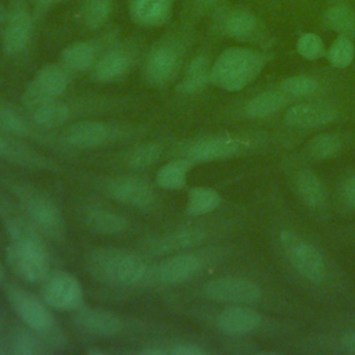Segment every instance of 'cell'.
<instances>
[{
  "instance_id": "48",
  "label": "cell",
  "mask_w": 355,
  "mask_h": 355,
  "mask_svg": "<svg viewBox=\"0 0 355 355\" xmlns=\"http://www.w3.org/2000/svg\"><path fill=\"white\" fill-rule=\"evenodd\" d=\"M54 0H39V3H40V6H43V7H46V6H49V4H51Z\"/></svg>"
},
{
  "instance_id": "5",
  "label": "cell",
  "mask_w": 355,
  "mask_h": 355,
  "mask_svg": "<svg viewBox=\"0 0 355 355\" xmlns=\"http://www.w3.org/2000/svg\"><path fill=\"white\" fill-rule=\"evenodd\" d=\"M19 201L28 214L29 220L43 233L53 239H61L64 223L60 208L47 196L31 189L18 190Z\"/></svg>"
},
{
  "instance_id": "30",
  "label": "cell",
  "mask_w": 355,
  "mask_h": 355,
  "mask_svg": "<svg viewBox=\"0 0 355 355\" xmlns=\"http://www.w3.org/2000/svg\"><path fill=\"white\" fill-rule=\"evenodd\" d=\"M62 62L75 71H87L94 65L96 51L87 42H76L65 47L61 53Z\"/></svg>"
},
{
  "instance_id": "19",
  "label": "cell",
  "mask_w": 355,
  "mask_h": 355,
  "mask_svg": "<svg viewBox=\"0 0 355 355\" xmlns=\"http://www.w3.org/2000/svg\"><path fill=\"white\" fill-rule=\"evenodd\" d=\"M173 0H130L129 12L136 24L155 26L166 21Z\"/></svg>"
},
{
  "instance_id": "18",
  "label": "cell",
  "mask_w": 355,
  "mask_h": 355,
  "mask_svg": "<svg viewBox=\"0 0 355 355\" xmlns=\"http://www.w3.org/2000/svg\"><path fill=\"white\" fill-rule=\"evenodd\" d=\"M261 315L247 306L236 305L223 309L218 316V327L227 334L248 333L258 327Z\"/></svg>"
},
{
  "instance_id": "49",
  "label": "cell",
  "mask_w": 355,
  "mask_h": 355,
  "mask_svg": "<svg viewBox=\"0 0 355 355\" xmlns=\"http://www.w3.org/2000/svg\"><path fill=\"white\" fill-rule=\"evenodd\" d=\"M87 354H104V352L98 351V349H92V351H87Z\"/></svg>"
},
{
  "instance_id": "2",
  "label": "cell",
  "mask_w": 355,
  "mask_h": 355,
  "mask_svg": "<svg viewBox=\"0 0 355 355\" xmlns=\"http://www.w3.org/2000/svg\"><path fill=\"white\" fill-rule=\"evenodd\" d=\"M86 265L93 279L119 287L136 286L147 273L144 261L122 248H96L87 255Z\"/></svg>"
},
{
  "instance_id": "11",
  "label": "cell",
  "mask_w": 355,
  "mask_h": 355,
  "mask_svg": "<svg viewBox=\"0 0 355 355\" xmlns=\"http://www.w3.org/2000/svg\"><path fill=\"white\" fill-rule=\"evenodd\" d=\"M319 26L355 40V0H322Z\"/></svg>"
},
{
  "instance_id": "35",
  "label": "cell",
  "mask_w": 355,
  "mask_h": 355,
  "mask_svg": "<svg viewBox=\"0 0 355 355\" xmlns=\"http://www.w3.org/2000/svg\"><path fill=\"white\" fill-rule=\"evenodd\" d=\"M111 11V0H87L85 6V22L90 28L101 26Z\"/></svg>"
},
{
  "instance_id": "15",
  "label": "cell",
  "mask_w": 355,
  "mask_h": 355,
  "mask_svg": "<svg viewBox=\"0 0 355 355\" xmlns=\"http://www.w3.org/2000/svg\"><path fill=\"white\" fill-rule=\"evenodd\" d=\"M76 323L86 331L100 337H112L119 334L123 324L112 312L104 309L85 308L76 313Z\"/></svg>"
},
{
  "instance_id": "7",
  "label": "cell",
  "mask_w": 355,
  "mask_h": 355,
  "mask_svg": "<svg viewBox=\"0 0 355 355\" xmlns=\"http://www.w3.org/2000/svg\"><path fill=\"white\" fill-rule=\"evenodd\" d=\"M7 298L18 318L35 333H47L54 326L49 305L18 286L7 287Z\"/></svg>"
},
{
  "instance_id": "34",
  "label": "cell",
  "mask_w": 355,
  "mask_h": 355,
  "mask_svg": "<svg viewBox=\"0 0 355 355\" xmlns=\"http://www.w3.org/2000/svg\"><path fill=\"white\" fill-rule=\"evenodd\" d=\"M312 157L324 159L334 157L341 148V140L333 135H320L313 137L308 144Z\"/></svg>"
},
{
  "instance_id": "51",
  "label": "cell",
  "mask_w": 355,
  "mask_h": 355,
  "mask_svg": "<svg viewBox=\"0 0 355 355\" xmlns=\"http://www.w3.org/2000/svg\"><path fill=\"white\" fill-rule=\"evenodd\" d=\"M3 352V348H1V341H0V354Z\"/></svg>"
},
{
  "instance_id": "22",
  "label": "cell",
  "mask_w": 355,
  "mask_h": 355,
  "mask_svg": "<svg viewBox=\"0 0 355 355\" xmlns=\"http://www.w3.org/2000/svg\"><path fill=\"white\" fill-rule=\"evenodd\" d=\"M205 237V233L200 229H184L180 232L169 233L153 244H148V248L154 254H169L182 248H187L201 243Z\"/></svg>"
},
{
  "instance_id": "9",
  "label": "cell",
  "mask_w": 355,
  "mask_h": 355,
  "mask_svg": "<svg viewBox=\"0 0 355 355\" xmlns=\"http://www.w3.org/2000/svg\"><path fill=\"white\" fill-rule=\"evenodd\" d=\"M204 294L218 302L251 304L259 300V287L243 277H218L204 286Z\"/></svg>"
},
{
  "instance_id": "27",
  "label": "cell",
  "mask_w": 355,
  "mask_h": 355,
  "mask_svg": "<svg viewBox=\"0 0 355 355\" xmlns=\"http://www.w3.org/2000/svg\"><path fill=\"white\" fill-rule=\"evenodd\" d=\"M190 166L189 159L169 161L157 171L155 183L165 190H180L186 184Z\"/></svg>"
},
{
  "instance_id": "21",
  "label": "cell",
  "mask_w": 355,
  "mask_h": 355,
  "mask_svg": "<svg viewBox=\"0 0 355 355\" xmlns=\"http://www.w3.org/2000/svg\"><path fill=\"white\" fill-rule=\"evenodd\" d=\"M31 31H32V21L29 14H26L25 11H19L14 14L4 31L3 50L10 55H15L21 53L28 44Z\"/></svg>"
},
{
  "instance_id": "47",
  "label": "cell",
  "mask_w": 355,
  "mask_h": 355,
  "mask_svg": "<svg viewBox=\"0 0 355 355\" xmlns=\"http://www.w3.org/2000/svg\"><path fill=\"white\" fill-rule=\"evenodd\" d=\"M7 147H8V144H7V141L3 139V136L0 135V154H3V153H6L7 151Z\"/></svg>"
},
{
  "instance_id": "50",
  "label": "cell",
  "mask_w": 355,
  "mask_h": 355,
  "mask_svg": "<svg viewBox=\"0 0 355 355\" xmlns=\"http://www.w3.org/2000/svg\"><path fill=\"white\" fill-rule=\"evenodd\" d=\"M3 276H4V270H3V265L0 262V280H3Z\"/></svg>"
},
{
  "instance_id": "4",
  "label": "cell",
  "mask_w": 355,
  "mask_h": 355,
  "mask_svg": "<svg viewBox=\"0 0 355 355\" xmlns=\"http://www.w3.org/2000/svg\"><path fill=\"white\" fill-rule=\"evenodd\" d=\"M215 31L233 40L268 44L270 35L262 17L247 6L222 4L214 14Z\"/></svg>"
},
{
  "instance_id": "3",
  "label": "cell",
  "mask_w": 355,
  "mask_h": 355,
  "mask_svg": "<svg viewBox=\"0 0 355 355\" xmlns=\"http://www.w3.org/2000/svg\"><path fill=\"white\" fill-rule=\"evenodd\" d=\"M263 65V54L245 47H230L211 65V82L220 89L237 92L250 85Z\"/></svg>"
},
{
  "instance_id": "23",
  "label": "cell",
  "mask_w": 355,
  "mask_h": 355,
  "mask_svg": "<svg viewBox=\"0 0 355 355\" xmlns=\"http://www.w3.org/2000/svg\"><path fill=\"white\" fill-rule=\"evenodd\" d=\"M85 223L92 232L100 234H119L128 227V220L123 216L103 208L87 211Z\"/></svg>"
},
{
  "instance_id": "10",
  "label": "cell",
  "mask_w": 355,
  "mask_h": 355,
  "mask_svg": "<svg viewBox=\"0 0 355 355\" xmlns=\"http://www.w3.org/2000/svg\"><path fill=\"white\" fill-rule=\"evenodd\" d=\"M282 240L295 270L313 283L322 282L324 277V262L319 251L311 244L298 241L290 233H283Z\"/></svg>"
},
{
  "instance_id": "38",
  "label": "cell",
  "mask_w": 355,
  "mask_h": 355,
  "mask_svg": "<svg viewBox=\"0 0 355 355\" xmlns=\"http://www.w3.org/2000/svg\"><path fill=\"white\" fill-rule=\"evenodd\" d=\"M33 330H19L14 334L11 341L12 354L15 355H35L40 352V343L36 336L32 333Z\"/></svg>"
},
{
  "instance_id": "31",
  "label": "cell",
  "mask_w": 355,
  "mask_h": 355,
  "mask_svg": "<svg viewBox=\"0 0 355 355\" xmlns=\"http://www.w3.org/2000/svg\"><path fill=\"white\" fill-rule=\"evenodd\" d=\"M277 87L284 92L290 98L308 97L315 94L320 89V80L312 75L301 73L283 79Z\"/></svg>"
},
{
  "instance_id": "29",
  "label": "cell",
  "mask_w": 355,
  "mask_h": 355,
  "mask_svg": "<svg viewBox=\"0 0 355 355\" xmlns=\"http://www.w3.org/2000/svg\"><path fill=\"white\" fill-rule=\"evenodd\" d=\"M220 204L219 194L209 187H193L187 194L184 211L191 216H201L212 212Z\"/></svg>"
},
{
  "instance_id": "26",
  "label": "cell",
  "mask_w": 355,
  "mask_h": 355,
  "mask_svg": "<svg viewBox=\"0 0 355 355\" xmlns=\"http://www.w3.org/2000/svg\"><path fill=\"white\" fill-rule=\"evenodd\" d=\"M208 82H211L209 61L205 55H197L187 65L179 90L183 93H197L202 90Z\"/></svg>"
},
{
  "instance_id": "8",
  "label": "cell",
  "mask_w": 355,
  "mask_h": 355,
  "mask_svg": "<svg viewBox=\"0 0 355 355\" xmlns=\"http://www.w3.org/2000/svg\"><path fill=\"white\" fill-rule=\"evenodd\" d=\"M42 298L50 308L72 311L82 304L83 291L75 275L58 270L50 273L43 282Z\"/></svg>"
},
{
  "instance_id": "33",
  "label": "cell",
  "mask_w": 355,
  "mask_h": 355,
  "mask_svg": "<svg viewBox=\"0 0 355 355\" xmlns=\"http://www.w3.org/2000/svg\"><path fill=\"white\" fill-rule=\"evenodd\" d=\"M354 55H355L354 40L343 35H337V37L326 51V57L329 62L336 68L348 67L352 62Z\"/></svg>"
},
{
  "instance_id": "46",
  "label": "cell",
  "mask_w": 355,
  "mask_h": 355,
  "mask_svg": "<svg viewBox=\"0 0 355 355\" xmlns=\"http://www.w3.org/2000/svg\"><path fill=\"white\" fill-rule=\"evenodd\" d=\"M143 354H147V355H164L165 351L161 349V348H146L143 351Z\"/></svg>"
},
{
  "instance_id": "24",
  "label": "cell",
  "mask_w": 355,
  "mask_h": 355,
  "mask_svg": "<svg viewBox=\"0 0 355 355\" xmlns=\"http://www.w3.org/2000/svg\"><path fill=\"white\" fill-rule=\"evenodd\" d=\"M288 96L279 87L262 92L245 104V112L252 118H263L282 110L288 101Z\"/></svg>"
},
{
  "instance_id": "32",
  "label": "cell",
  "mask_w": 355,
  "mask_h": 355,
  "mask_svg": "<svg viewBox=\"0 0 355 355\" xmlns=\"http://www.w3.org/2000/svg\"><path fill=\"white\" fill-rule=\"evenodd\" d=\"M297 189L302 200L309 207H320L324 201V189L316 175L309 171H302L295 178Z\"/></svg>"
},
{
  "instance_id": "13",
  "label": "cell",
  "mask_w": 355,
  "mask_h": 355,
  "mask_svg": "<svg viewBox=\"0 0 355 355\" xmlns=\"http://www.w3.org/2000/svg\"><path fill=\"white\" fill-rule=\"evenodd\" d=\"M202 269V259L196 254H176L157 266L155 277L164 284H179L190 280Z\"/></svg>"
},
{
  "instance_id": "45",
  "label": "cell",
  "mask_w": 355,
  "mask_h": 355,
  "mask_svg": "<svg viewBox=\"0 0 355 355\" xmlns=\"http://www.w3.org/2000/svg\"><path fill=\"white\" fill-rule=\"evenodd\" d=\"M225 0H196V4L201 10H211V8H218L223 4Z\"/></svg>"
},
{
  "instance_id": "41",
  "label": "cell",
  "mask_w": 355,
  "mask_h": 355,
  "mask_svg": "<svg viewBox=\"0 0 355 355\" xmlns=\"http://www.w3.org/2000/svg\"><path fill=\"white\" fill-rule=\"evenodd\" d=\"M251 3L255 4L261 12L268 15H280L284 11L280 0H251Z\"/></svg>"
},
{
  "instance_id": "37",
  "label": "cell",
  "mask_w": 355,
  "mask_h": 355,
  "mask_svg": "<svg viewBox=\"0 0 355 355\" xmlns=\"http://www.w3.org/2000/svg\"><path fill=\"white\" fill-rule=\"evenodd\" d=\"M297 51L305 60H318L324 54V44L319 35L309 32L300 36Z\"/></svg>"
},
{
  "instance_id": "40",
  "label": "cell",
  "mask_w": 355,
  "mask_h": 355,
  "mask_svg": "<svg viewBox=\"0 0 355 355\" xmlns=\"http://www.w3.org/2000/svg\"><path fill=\"white\" fill-rule=\"evenodd\" d=\"M284 11H288L293 17L309 18L318 14L319 0H280Z\"/></svg>"
},
{
  "instance_id": "28",
  "label": "cell",
  "mask_w": 355,
  "mask_h": 355,
  "mask_svg": "<svg viewBox=\"0 0 355 355\" xmlns=\"http://www.w3.org/2000/svg\"><path fill=\"white\" fill-rule=\"evenodd\" d=\"M69 118L68 107L58 101L46 103L32 111V122L42 129H55L64 125Z\"/></svg>"
},
{
  "instance_id": "25",
  "label": "cell",
  "mask_w": 355,
  "mask_h": 355,
  "mask_svg": "<svg viewBox=\"0 0 355 355\" xmlns=\"http://www.w3.org/2000/svg\"><path fill=\"white\" fill-rule=\"evenodd\" d=\"M129 69V58L125 53L111 51L93 65V76L98 82H114L121 79Z\"/></svg>"
},
{
  "instance_id": "17",
  "label": "cell",
  "mask_w": 355,
  "mask_h": 355,
  "mask_svg": "<svg viewBox=\"0 0 355 355\" xmlns=\"http://www.w3.org/2000/svg\"><path fill=\"white\" fill-rule=\"evenodd\" d=\"M179 64L178 54L168 46L157 47L151 51L144 67V75L148 83L159 86L166 83L175 73Z\"/></svg>"
},
{
  "instance_id": "39",
  "label": "cell",
  "mask_w": 355,
  "mask_h": 355,
  "mask_svg": "<svg viewBox=\"0 0 355 355\" xmlns=\"http://www.w3.org/2000/svg\"><path fill=\"white\" fill-rule=\"evenodd\" d=\"M0 132L21 136L28 135L29 128L17 112L0 104Z\"/></svg>"
},
{
  "instance_id": "16",
  "label": "cell",
  "mask_w": 355,
  "mask_h": 355,
  "mask_svg": "<svg viewBox=\"0 0 355 355\" xmlns=\"http://www.w3.org/2000/svg\"><path fill=\"white\" fill-rule=\"evenodd\" d=\"M110 137L108 128L101 122L82 121L72 123L64 133L67 144L76 148H94L104 144Z\"/></svg>"
},
{
  "instance_id": "36",
  "label": "cell",
  "mask_w": 355,
  "mask_h": 355,
  "mask_svg": "<svg viewBox=\"0 0 355 355\" xmlns=\"http://www.w3.org/2000/svg\"><path fill=\"white\" fill-rule=\"evenodd\" d=\"M161 157V148L155 143H146L136 147L129 155V164L133 168H147L155 164Z\"/></svg>"
},
{
  "instance_id": "43",
  "label": "cell",
  "mask_w": 355,
  "mask_h": 355,
  "mask_svg": "<svg viewBox=\"0 0 355 355\" xmlns=\"http://www.w3.org/2000/svg\"><path fill=\"white\" fill-rule=\"evenodd\" d=\"M344 198L348 205L355 207V176L349 178L344 184Z\"/></svg>"
},
{
  "instance_id": "6",
  "label": "cell",
  "mask_w": 355,
  "mask_h": 355,
  "mask_svg": "<svg viewBox=\"0 0 355 355\" xmlns=\"http://www.w3.org/2000/svg\"><path fill=\"white\" fill-rule=\"evenodd\" d=\"M67 87V72L58 65H46L25 87L22 93V104L33 111L46 103L58 100Z\"/></svg>"
},
{
  "instance_id": "20",
  "label": "cell",
  "mask_w": 355,
  "mask_h": 355,
  "mask_svg": "<svg viewBox=\"0 0 355 355\" xmlns=\"http://www.w3.org/2000/svg\"><path fill=\"white\" fill-rule=\"evenodd\" d=\"M240 143L230 139L214 137L197 141L193 144L187 153L190 161L196 162H207L214 159H220L230 157L239 151Z\"/></svg>"
},
{
  "instance_id": "12",
  "label": "cell",
  "mask_w": 355,
  "mask_h": 355,
  "mask_svg": "<svg viewBox=\"0 0 355 355\" xmlns=\"http://www.w3.org/2000/svg\"><path fill=\"white\" fill-rule=\"evenodd\" d=\"M108 193L119 202L135 208H148L154 202L153 189L135 176H118L108 182Z\"/></svg>"
},
{
  "instance_id": "42",
  "label": "cell",
  "mask_w": 355,
  "mask_h": 355,
  "mask_svg": "<svg viewBox=\"0 0 355 355\" xmlns=\"http://www.w3.org/2000/svg\"><path fill=\"white\" fill-rule=\"evenodd\" d=\"M175 355H201L204 354V349L194 345V344H178L171 349Z\"/></svg>"
},
{
  "instance_id": "44",
  "label": "cell",
  "mask_w": 355,
  "mask_h": 355,
  "mask_svg": "<svg viewBox=\"0 0 355 355\" xmlns=\"http://www.w3.org/2000/svg\"><path fill=\"white\" fill-rule=\"evenodd\" d=\"M341 345L351 354H355V331H345L340 337Z\"/></svg>"
},
{
  "instance_id": "1",
  "label": "cell",
  "mask_w": 355,
  "mask_h": 355,
  "mask_svg": "<svg viewBox=\"0 0 355 355\" xmlns=\"http://www.w3.org/2000/svg\"><path fill=\"white\" fill-rule=\"evenodd\" d=\"M11 243L7 248V262L11 270L29 283H43L50 275V257L39 234L29 220L12 218L7 222Z\"/></svg>"
},
{
  "instance_id": "14",
  "label": "cell",
  "mask_w": 355,
  "mask_h": 355,
  "mask_svg": "<svg viewBox=\"0 0 355 355\" xmlns=\"http://www.w3.org/2000/svg\"><path fill=\"white\" fill-rule=\"evenodd\" d=\"M337 116V110L330 104L300 103L286 111V123L294 128H313L331 122Z\"/></svg>"
}]
</instances>
